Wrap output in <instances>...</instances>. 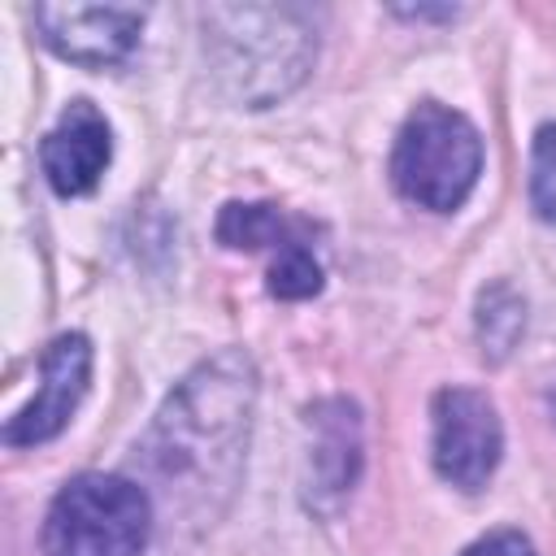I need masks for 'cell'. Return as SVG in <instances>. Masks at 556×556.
Masks as SVG:
<instances>
[{
	"label": "cell",
	"instance_id": "7a4b0ae2",
	"mask_svg": "<svg viewBox=\"0 0 556 556\" xmlns=\"http://www.w3.org/2000/svg\"><path fill=\"white\" fill-rule=\"evenodd\" d=\"M204 48L217 83L261 109L308 74L317 35L295 4H213L204 9Z\"/></svg>",
	"mask_w": 556,
	"mask_h": 556
},
{
	"label": "cell",
	"instance_id": "52a82bcc",
	"mask_svg": "<svg viewBox=\"0 0 556 556\" xmlns=\"http://www.w3.org/2000/svg\"><path fill=\"white\" fill-rule=\"evenodd\" d=\"M87 374H91V343L83 334L52 339V348L43 352V365H39V391L17 417H9L4 443L26 447V443H43V439L61 434L65 421L74 417L78 400L87 395Z\"/></svg>",
	"mask_w": 556,
	"mask_h": 556
},
{
	"label": "cell",
	"instance_id": "5b68a950",
	"mask_svg": "<svg viewBox=\"0 0 556 556\" xmlns=\"http://www.w3.org/2000/svg\"><path fill=\"white\" fill-rule=\"evenodd\" d=\"M500 417L482 391L447 387L434 395V469L452 486L478 491L500 465Z\"/></svg>",
	"mask_w": 556,
	"mask_h": 556
},
{
	"label": "cell",
	"instance_id": "4fadbf2b",
	"mask_svg": "<svg viewBox=\"0 0 556 556\" xmlns=\"http://www.w3.org/2000/svg\"><path fill=\"white\" fill-rule=\"evenodd\" d=\"M530 204L543 222H556V126H539L530 152Z\"/></svg>",
	"mask_w": 556,
	"mask_h": 556
},
{
	"label": "cell",
	"instance_id": "ba28073f",
	"mask_svg": "<svg viewBox=\"0 0 556 556\" xmlns=\"http://www.w3.org/2000/svg\"><path fill=\"white\" fill-rule=\"evenodd\" d=\"M109 156H113V135H109L104 113L91 100H74L61 113V122L48 130L43 148H39L43 174H48V182H52L56 195H83V191H91L100 182Z\"/></svg>",
	"mask_w": 556,
	"mask_h": 556
},
{
	"label": "cell",
	"instance_id": "277c9868",
	"mask_svg": "<svg viewBox=\"0 0 556 556\" xmlns=\"http://www.w3.org/2000/svg\"><path fill=\"white\" fill-rule=\"evenodd\" d=\"M478 169H482V139L465 113L443 109L434 100L408 113L391 152V178L400 195H408L421 208L447 213L473 191Z\"/></svg>",
	"mask_w": 556,
	"mask_h": 556
},
{
	"label": "cell",
	"instance_id": "5bb4252c",
	"mask_svg": "<svg viewBox=\"0 0 556 556\" xmlns=\"http://www.w3.org/2000/svg\"><path fill=\"white\" fill-rule=\"evenodd\" d=\"M465 556H534V547H530V539L517 534V530H495V534L469 543Z\"/></svg>",
	"mask_w": 556,
	"mask_h": 556
},
{
	"label": "cell",
	"instance_id": "8fae6325",
	"mask_svg": "<svg viewBox=\"0 0 556 556\" xmlns=\"http://www.w3.org/2000/svg\"><path fill=\"white\" fill-rule=\"evenodd\" d=\"M521 326H526V313H521V300L513 295V287L495 282L491 291H482V300H478V339H482V352L491 361H504L513 352Z\"/></svg>",
	"mask_w": 556,
	"mask_h": 556
},
{
	"label": "cell",
	"instance_id": "7c38bea8",
	"mask_svg": "<svg viewBox=\"0 0 556 556\" xmlns=\"http://www.w3.org/2000/svg\"><path fill=\"white\" fill-rule=\"evenodd\" d=\"M269 291L278 300H308L321 291V265L313 261V252L304 243H291L274 256L269 265Z\"/></svg>",
	"mask_w": 556,
	"mask_h": 556
},
{
	"label": "cell",
	"instance_id": "30bf717a",
	"mask_svg": "<svg viewBox=\"0 0 556 556\" xmlns=\"http://www.w3.org/2000/svg\"><path fill=\"white\" fill-rule=\"evenodd\" d=\"M217 239L226 248H291L300 243L295 239V226L274 208V204H226L222 217H217Z\"/></svg>",
	"mask_w": 556,
	"mask_h": 556
},
{
	"label": "cell",
	"instance_id": "8992f818",
	"mask_svg": "<svg viewBox=\"0 0 556 556\" xmlns=\"http://www.w3.org/2000/svg\"><path fill=\"white\" fill-rule=\"evenodd\" d=\"M43 43L78 65H113L139 43L143 9L135 4H39Z\"/></svg>",
	"mask_w": 556,
	"mask_h": 556
},
{
	"label": "cell",
	"instance_id": "3957f363",
	"mask_svg": "<svg viewBox=\"0 0 556 556\" xmlns=\"http://www.w3.org/2000/svg\"><path fill=\"white\" fill-rule=\"evenodd\" d=\"M152 534V500L117 473H83L61 486L43 521L48 556H139Z\"/></svg>",
	"mask_w": 556,
	"mask_h": 556
},
{
	"label": "cell",
	"instance_id": "9c48e42d",
	"mask_svg": "<svg viewBox=\"0 0 556 556\" xmlns=\"http://www.w3.org/2000/svg\"><path fill=\"white\" fill-rule=\"evenodd\" d=\"M321 426V439L313 447V465L321 473V482L330 491H343L352 478H356V460H361V430H356V408L334 400V404H321L317 417Z\"/></svg>",
	"mask_w": 556,
	"mask_h": 556
},
{
	"label": "cell",
	"instance_id": "6da1fadb",
	"mask_svg": "<svg viewBox=\"0 0 556 556\" xmlns=\"http://www.w3.org/2000/svg\"><path fill=\"white\" fill-rule=\"evenodd\" d=\"M256 374L243 352H222L178 382L139 443V473L148 500L165 521H204L230 495L248 426Z\"/></svg>",
	"mask_w": 556,
	"mask_h": 556
}]
</instances>
